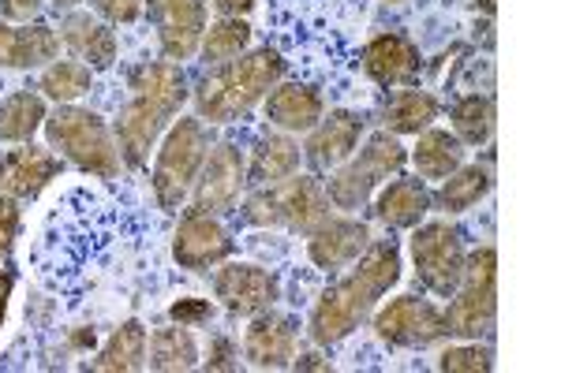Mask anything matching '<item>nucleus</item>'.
<instances>
[{"label":"nucleus","mask_w":561,"mask_h":373,"mask_svg":"<svg viewBox=\"0 0 561 373\" xmlns=\"http://www.w3.org/2000/svg\"><path fill=\"white\" fill-rule=\"evenodd\" d=\"M45 116L49 108H45L42 90H15V94L0 97V142H34Z\"/></svg>","instance_id":"obj_30"},{"label":"nucleus","mask_w":561,"mask_h":373,"mask_svg":"<svg viewBox=\"0 0 561 373\" xmlns=\"http://www.w3.org/2000/svg\"><path fill=\"white\" fill-rule=\"evenodd\" d=\"M293 370H330V359H322L319 351H307V354H300V351H296V359H293Z\"/></svg>","instance_id":"obj_42"},{"label":"nucleus","mask_w":561,"mask_h":373,"mask_svg":"<svg viewBox=\"0 0 561 373\" xmlns=\"http://www.w3.org/2000/svg\"><path fill=\"white\" fill-rule=\"evenodd\" d=\"M389 4H397V0H389Z\"/></svg>","instance_id":"obj_46"},{"label":"nucleus","mask_w":561,"mask_h":373,"mask_svg":"<svg viewBox=\"0 0 561 373\" xmlns=\"http://www.w3.org/2000/svg\"><path fill=\"white\" fill-rule=\"evenodd\" d=\"M494 190V168L491 165H460L454 176L442 179V187L431 195V206H438L442 213L457 217V213H468L472 206L483 202L486 195Z\"/></svg>","instance_id":"obj_28"},{"label":"nucleus","mask_w":561,"mask_h":373,"mask_svg":"<svg viewBox=\"0 0 561 373\" xmlns=\"http://www.w3.org/2000/svg\"><path fill=\"white\" fill-rule=\"evenodd\" d=\"M214 124L198 120V116H180L169 124V131L158 142V158H153L150 187L153 198L165 213H176L192 195L198 168H203L206 153L214 145Z\"/></svg>","instance_id":"obj_7"},{"label":"nucleus","mask_w":561,"mask_h":373,"mask_svg":"<svg viewBox=\"0 0 561 373\" xmlns=\"http://www.w3.org/2000/svg\"><path fill=\"white\" fill-rule=\"evenodd\" d=\"M476 8L486 15V20H494V12H497V0H476Z\"/></svg>","instance_id":"obj_44"},{"label":"nucleus","mask_w":561,"mask_h":373,"mask_svg":"<svg viewBox=\"0 0 561 373\" xmlns=\"http://www.w3.org/2000/svg\"><path fill=\"white\" fill-rule=\"evenodd\" d=\"M449 124H454V135L465 145H486L494 139L497 127V108L491 94H465L460 102L449 108Z\"/></svg>","instance_id":"obj_31"},{"label":"nucleus","mask_w":561,"mask_h":373,"mask_svg":"<svg viewBox=\"0 0 561 373\" xmlns=\"http://www.w3.org/2000/svg\"><path fill=\"white\" fill-rule=\"evenodd\" d=\"M442 116V102L431 90L397 86L382 105V127L393 135H420Z\"/></svg>","instance_id":"obj_27"},{"label":"nucleus","mask_w":561,"mask_h":373,"mask_svg":"<svg viewBox=\"0 0 561 373\" xmlns=\"http://www.w3.org/2000/svg\"><path fill=\"white\" fill-rule=\"evenodd\" d=\"M243 224L255 229H288L307 235L319 221L330 217V195L322 179L311 172H293L266 187H251V195L232 209Z\"/></svg>","instance_id":"obj_5"},{"label":"nucleus","mask_w":561,"mask_h":373,"mask_svg":"<svg viewBox=\"0 0 561 373\" xmlns=\"http://www.w3.org/2000/svg\"><path fill=\"white\" fill-rule=\"evenodd\" d=\"M404 165H409V150L401 145V135L393 131H367L364 142L356 145V153L330 172L325 179V195H330V206L345 209V213H356V209L370 206L375 190L386 184V179L401 176Z\"/></svg>","instance_id":"obj_6"},{"label":"nucleus","mask_w":561,"mask_h":373,"mask_svg":"<svg viewBox=\"0 0 561 373\" xmlns=\"http://www.w3.org/2000/svg\"><path fill=\"white\" fill-rule=\"evenodd\" d=\"M142 15L158 31L161 57L184 63L198 57V42L210 23V0H147Z\"/></svg>","instance_id":"obj_12"},{"label":"nucleus","mask_w":561,"mask_h":373,"mask_svg":"<svg viewBox=\"0 0 561 373\" xmlns=\"http://www.w3.org/2000/svg\"><path fill=\"white\" fill-rule=\"evenodd\" d=\"M49 150H57V158L71 161L79 172L98 179H116L121 176V145L108 127L105 116H98L94 108L83 105H57L42 124Z\"/></svg>","instance_id":"obj_4"},{"label":"nucleus","mask_w":561,"mask_h":373,"mask_svg":"<svg viewBox=\"0 0 561 373\" xmlns=\"http://www.w3.org/2000/svg\"><path fill=\"white\" fill-rule=\"evenodd\" d=\"M370 329L382 343L397 351H427L434 343L449 340L446 336V314L438 303L420 295H397L386 306L370 314Z\"/></svg>","instance_id":"obj_10"},{"label":"nucleus","mask_w":561,"mask_h":373,"mask_svg":"<svg viewBox=\"0 0 561 373\" xmlns=\"http://www.w3.org/2000/svg\"><path fill=\"white\" fill-rule=\"evenodd\" d=\"M251 45V23L248 20H232V15H217L214 23H206V34L198 42V57L206 63H229L248 53Z\"/></svg>","instance_id":"obj_33"},{"label":"nucleus","mask_w":561,"mask_h":373,"mask_svg":"<svg viewBox=\"0 0 561 373\" xmlns=\"http://www.w3.org/2000/svg\"><path fill=\"white\" fill-rule=\"evenodd\" d=\"M214 299L237 317H255L274 311L280 299L277 272L255 266V261H221L214 272Z\"/></svg>","instance_id":"obj_14"},{"label":"nucleus","mask_w":561,"mask_h":373,"mask_svg":"<svg viewBox=\"0 0 561 373\" xmlns=\"http://www.w3.org/2000/svg\"><path fill=\"white\" fill-rule=\"evenodd\" d=\"M300 161H304L300 142L288 139L285 131L259 135L255 145H251V158H248V187L277 184V179L300 172Z\"/></svg>","instance_id":"obj_24"},{"label":"nucleus","mask_w":561,"mask_h":373,"mask_svg":"<svg viewBox=\"0 0 561 373\" xmlns=\"http://www.w3.org/2000/svg\"><path fill=\"white\" fill-rule=\"evenodd\" d=\"M285 79V57L270 45L217 63L192 90L195 116L206 124H237Z\"/></svg>","instance_id":"obj_3"},{"label":"nucleus","mask_w":561,"mask_h":373,"mask_svg":"<svg viewBox=\"0 0 561 373\" xmlns=\"http://www.w3.org/2000/svg\"><path fill=\"white\" fill-rule=\"evenodd\" d=\"M20 224H23V202L0 190V261H8V254H12Z\"/></svg>","instance_id":"obj_36"},{"label":"nucleus","mask_w":561,"mask_h":373,"mask_svg":"<svg viewBox=\"0 0 561 373\" xmlns=\"http://www.w3.org/2000/svg\"><path fill=\"white\" fill-rule=\"evenodd\" d=\"M128 90V102L113 120V135L116 145H121L124 165L142 168L150 150L161 142V135L169 131V124L176 120V113L192 97V86H187V75L180 63L147 60L139 68H131Z\"/></svg>","instance_id":"obj_2"},{"label":"nucleus","mask_w":561,"mask_h":373,"mask_svg":"<svg viewBox=\"0 0 561 373\" xmlns=\"http://www.w3.org/2000/svg\"><path fill=\"white\" fill-rule=\"evenodd\" d=\"M401 280V247L397 240H370V247L348 266L341 280L319 295L307 317V336L314 348H333V343L348 340L356 329H364L378 303L397 288Z\"/></svg>","instance_id":"obj_1"},{"label":"nucleus","mask_w":561,"mask_h":373,"mask_svg":"<svg viewBox=\"0 0 561 373\" xmlns=\"http://www.w3.org/2000/svg\"><path fill=\"white\" fill-rule=\"evenodd\" d=\"M147 0H90V12L108 26H131L142 15Z\"/></svg>","instance_id":"obj_37"},{"label":"nucleus","mask_w":561,"mask_h":373,"mask_svg":"<svg viewBox=\"0 0 561 373\" xmlns=\"http://www.w3.org/2000/svg\"><path fill=\"white\" fill-rule=\"evenodd\" d=\"M214 314H217V306L210 303V299H195V295H184L169 306V322L187 325V329H203V325H210Z\"/></svg>","instance_id":"obj_35"},{"label":"nucleus","mask_w":561,"mask_h":373,"mask_svg":"<svg viewBox=\"0 0 561 373\" xmlns=\"http://www.w3.org/2000/svg\"><path fill=\"white\" fill-rule=\"evenodd\" d=\"M243 187H248V158H243V150L237 142H214L187 198H192V209H198V213L225 217L240 206Z\"/></svg>","instance_id":"obj_11"},{"label":"nucleus","mask_w":561,"mask_h":373,"mask_svg":"<svg viewBox=\"0 0 561 373\" xmlns=\"http://www.w3.org/2000/svg\"><path fill=\"white\" fill-rule=\"evenodd\" d=\"M147 343L150 333L139 317H128L121 329H113V336L98 348L94 359L87 362V370L94 373H135L147 370Z\"/></svg>","instance_id":"obj_26"},{"label":"nucleus","mask_w":561,"mask_h":373,"mask_svg":"<svg viewBox=\"0 0 561 373\" xmlns=\"http://www.w3.org/2000/svg\"><path fill=\"white\" fill-rule=\"evenodd\" d=\"M203 351L195 343V333L187 325L169 322L165 329H153L147 343V366L158 373H180V370H195Z\"/></svg>","instance_id":"obj_29"},{"label":"nucleus","mask_w":561,"mask_h":373,"mask_svg":"<svg viewBox=\"0 0 561 373\" xmlns=\"http://www.w3.org/2000/svg\"><path fill=\"white\" fill-rule=\"evenodd\" d=\"M45 0H0V20L8 23H34L42 15Z\"/></svg>","instance_id":"obj_39"},{"label":"nucleus","mask_w":561,"mask_h":373,"mask_svg":"<svg viewBox=\"0 0 561 373\" xmlns=\"http://www.w3.org/2000/svg\"><path fill=\"white\" fill-rule=\"evenodd\" d=\"M60 45L71 53L76 60H83L90 71H108L121 57V42L116 31L105 20H98L94 12H71L60 20Z\"/></svg>","instance_id":"obj_21"},{"label":"nucleus","mask_w":561,"mask_h":373,"mask_svg":"<svg viewBox=\"0 0 561 373\" xmlns=\"http://www.w3.org/2000/svg\"><path fill=\"white\" fill-rule=\"evenodd\" d=\"M90 83H94V71L87 68L83 60L68 57V60H53L42 68L38 90L45 102H57V105H76L79 97L90 94Z\"/></svg>","instance_id":"obj_32"},{"label":"nucleus","mask_w":561,"mask_h":373,"mask_svg":"<svg viewBox=\"0 0 561 373\" xmlns=\"http://www.w3.org/2000/svg\"><path fill=\"white\" fill-rule=\"evenodd\" d=\"M300 351V322L277 311H262L251 317L243 333V359L255 370H293Z\"/></svg>","instance_id":"obj_17"},{"label":"nucleus","mask_w":561,"mask_h":373,"mask_svg":"<svg viewBox=\"0 0 561 373\" xmlns=\"http://www.w3.org/2000/svg\"><path fill=\"white\" fill-rule=\"evenodd\" d=\"M60 172H65V158L34 142H20V150H8L0 158V190L20 202H31L53 179H60Z\"/></svg>","instance_id":"obj_19"},{"label":"nucleus","mask_w":561,"mask_h":373,"mask_svg":"<svg viewBox=\"0 0 561 373\" xmlns=\"http://www.w3.org/2000/svg\"><path fill=\"white\" fill-rule=\"evenodd\" d=\"M364 135H367L364 113H356V108H333V113H325L322 120L307 131V142L300 145L307 168L325 176V172L345 165L352 153H356V145L364 142Z\"/></svg>","instance_id":"obj_16"},{"label":"nucleus","mask_w":561,"mask_h":373,"mask_svg":"<svg viewBox=\"0 0 561 373\" xmlns=\"http://www.w3.org/2000/svg\"><path fill=\"white\" fill-rule=\"evenodd\" d=\"M68 343H71V351H87V348H94V343H98V333L83 325V329H76L68 336Z\"/></svg>","instance_id":"obj_43"},{"label":"nucleus","mask_w":561,"mask_h":373,"mask_svg":"<svg viewBox=\"0 0 561 373\" xmlns=\"http://www.w3.org/2000/svg\"><path fill=\"white\" fill-rule=\"evenodd\" d=\"M442 373H491L494 370V348L483 340H457L454 348L438 354Z\"/></svg>","instance_id":"obj_34"},{"label":"nucleus","mask_w":561,"mask_h":373,"mask_svg":"<svg viewBox=\"0 0 561 373\" xmlns=\"http://www.w3.org/2000/svg\"><path fill=\"white\" fill-rule=\"evenodd\" d=\"M370 240L375 235H370L367 221H359L352 213H330L307 232V258H311V266L319 272L337 277L341 269H348L370 247Z\"/></svg>","instance_id":"obj_15"},{"label":"nucleus","mask_w":561,"mask_h":373,"mask_svg":"<svg viewBox=\"0 0 561 373\" xmlns=\"http://www.w3.org/2000/svg\"><path fill=\"white\" fill-rule=\"evenodd\" d=\"M237 254V240L232 232L221 224V217L214 213H198L187 206V213L180 217L176 232H173V258L180 269L187 272H210L221 261H229Z\"/></svg>","instance_id":"obj_13"},{"label":"nucleus","mask_w":561,"mask_h":373,"mask_svg":"<svg viewBox=\"0 0 561 373\" xmlns=\"http://www.w3.org/2000/svg\"><path fill=\"white\" fill-rule=\"evenodd\" d=\"M420 71H423V53L409 34H397V31L375 34L364 45V75L382 90L415 86Z\"/></svg>","instance_id":"obj_18"},{"label":"nucleus","mask_w":561,"mask_h":373,"mask_svg":"<svg viewBox=\"0 0 561 373\" xmlns=\"http://www.w3.org/2000/svg\"><path fill=\"white\" fill-rule=\"evenodd\" d=\"M53 4L65 8V12H71V8H79V4H83V0H53Z\"/></svg>","instance_id":"obj_45"},{"label":"nucleus","mask_w":561,"mask_h":373,"mask_svg":"<svg viewBox=\"0 0 561 373\" xmlns=\"http://www.w3.org/2000/svg\"><path fill=\"white\" fill-rule=\"evenodd\" d=\"M409 254H412V269L415 280H420L423 291L438 299H449L460 280V269H465V235H460L457 224H449L446 217H434V221H420L412 229L409 240Z\"/></svg>","instance_id":"obj_9"},{"label":"nucleus","mask_w":561,"mask_h":373,"mask_svg":"<svg viewBox=\"0 0 561 373\" xmlns=\"http://www.w3.org/2000/svg\"><path fill=\"white\" fill-rule=\"evenodd\" d=\"M12 288H15V272L12 266L0 261V325H4V314H8V299H12Z\"/></svg>","instance_id":"obj_41"},{"label":"nucleus","mask_w":561,"mask_h":373,"mask_svg":"<svg viewBox=\"0 0 561 373\" xmlns=\"http://www.w3.org/2000/svg\"><path fill=\"white\" fill-rule=\"evenodd\" d=\"M370 213H375V221L382 224L386 232H412L420 221H427L431 213V187L427 179L420 176H393L386 179L382 187L375 190V198H370Z\"/></svg>","instance_id":"obj_20"},{"label":"nucleus","mask_w":561,"mask_h":373,"mask_svg":"<svg viewBox=\"0 0 561 373\" xmlns=\"http://www.w3.org/2000/svg\"><path fill=\"white\" fill-rule=\"evenodd\" d=\"M446 336L449 340H483L494 333L497 317V250L476 247L465 254V269L449 295L446 311Z\"/></svg>","instance_id":"obj_8"},{"label":"nucleus","mask_w":561,"mask_h":373,"mask_svg":"<svg viewBox=\"0 0 561 373\" xmlns=\"http://www.w3.org/2000/svg\"><path fill=\"white\" fill-rule=\"evenodd\" d=\"M259 0H210V8L217 15H232V20H248L255 12Z\"/></svg>","instance_id":"obj_40"},{"label":"nucleus","mask_w":561,"mask_h":373,"mask_svg":"<svg viewBox=\"0 0 561 373\" xmlns=\"http://www.w3.org/2000/svg\"><path fill=\"white\" fill-rule=\"evenodd\" d=\"M198 366L203 370H240V348L232 336L217 333L210 340V348L203 351V359H198Z\"/></svg>","instance_id":"obj_38"},{"label":"nucleus","mask_w":561,"mask_h":373,"mask_svg":"<svg viewBox=\"0 0 561 373\" xmlns=\"http://www.w3.org/2000/svg\"><path fill=\"white\" fill-rule=\"evenodd\" d=\"M412 165H415V176L420 179H446L454 176V172L465 165L468 158V145L457 139L454 131H446V127H427V131L415 135V145H412Z\"/></svg>","instance_id":"obj_25"},{"label":"nucleus","mask_w":561,"mask_h":373,"mask_svg":"<svg viewBox=\"0 0 561 373\" xmlns=\"http://www.w3.org/2000/svg\"><path fill=\"white\" fill-rule=\"evenodd\" d=\"M262 113H266L270 127L285 135H307L325 116V102L314 86L300 83V79H280V83L262 97Z\"/></svg>","instance_id":"obj_22"},{"label":"nucleus","mask_w":561,"mask_h":373,"mask_svg":"<svg viewBox=\"0 0 561 373\" xmlns=\"http://www.w3.org/2000/svg\"><path fill=\"white\" fill-rule=\"evenodd\" d=\"M60 57V34L49 23H8L0 20V68L31 71Z\"/></svg>","instance_id":"obj_23"}]
</instances>
